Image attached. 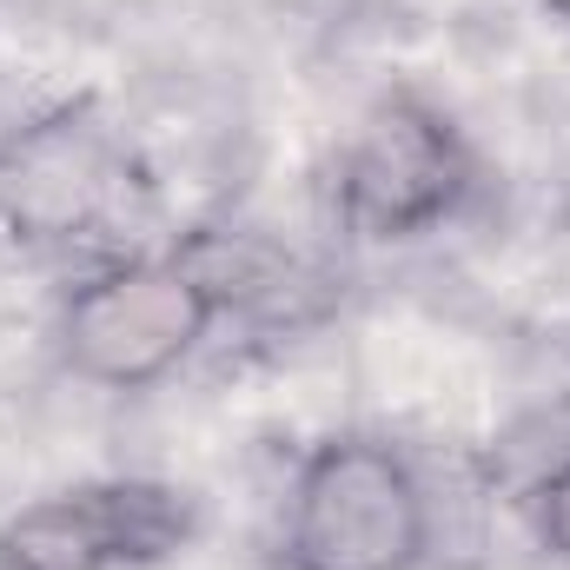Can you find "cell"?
Masks as SVG:
<instances>
[{
  "instance_id": "obj_6",
  "label": "cell",
  "mask_w": 570,
  "mask_h": 570,
  "mask_svg": "<svg viewBox=\"0 0 570 570\" xmlns=\"http://www.w3.org/2000/svg\"><path fill=\"white\" fill-rule=\"evenodd\" d=\"M544 13H558V20H570V0H538Z\"/></svg>"
},
{
  "instance_id": "obj_1",
  "label": "cell",
  "mask_w": 570,
  "mask_h": 570,
  "mask_svg": "<svg viewBox=\"0 0 570 570\" xmlns=\"http://www.w3.org/2000/svg\"><path fill=\"white\" fill-rule=\"evenodd\" d=\"M226 312L233 285L219 266H206L199 246L140 253L67 285L53 312V345L60 365L94 392H153L213 338Z\"/></svg>"
},
{
  "instance_id": "obj_5",
  "label": "cell",
  "mask_w": 570,
  "mask_h": 570,
  "mask_svg": "<svg viewBox=\"0 0 570 570\" xmlns=\"http://www.w3.org/2000/svg\"><path fill=\"white\" fill-rule=\"evenodd\" d=\"M531 524H538V544L570 564V458H558L538 484H531Z\"/></svg>"
},
{
  "instance_id": "obj_3",
  "label": "cell",
  "mask_w": 570,
  "mask_h": 570,
  "mask_svg": "<svg viewBox=\"0 0 570 570\" xmlns=\"http://www.w3.org/2000/svg\"><path fill=\"white\" fill-rule=\"evenodd\" d=\"M478 193V153L464 127L425 94H385L338 146L332 213L358 246H412L451 226Z\"/></svg>"
},
{
  "instance_id": "obj_4",
  "label": "cell",
  "mask_w": 570,
  "mask_h": 570,
  "mask_svg": "<svg viewBox=\"0 0 570 570\" xmlns=\"http://www.w3.org/2000/svg\"><path fill=\"white\" fill-rule=\"evenodd\" d=\"M199 538L166 478H80L0 518V570H159Z\"/></svg>"
},
{
  "instance_id": "obj_2",
  "label": "cell",
  "mask_w": 570,
  "mask_h": 570,
  "mask_svg": "<svg viewBox=\"0 0 570 570\" xmlns=\"http://www.w3.org/2000/svg\"><path fill=\"white\" fill-rule=\"evenodd\" d=\"M431 551V491L385 438H318L285 484V570H419Z\"/></svg>"
}]
</instances>
